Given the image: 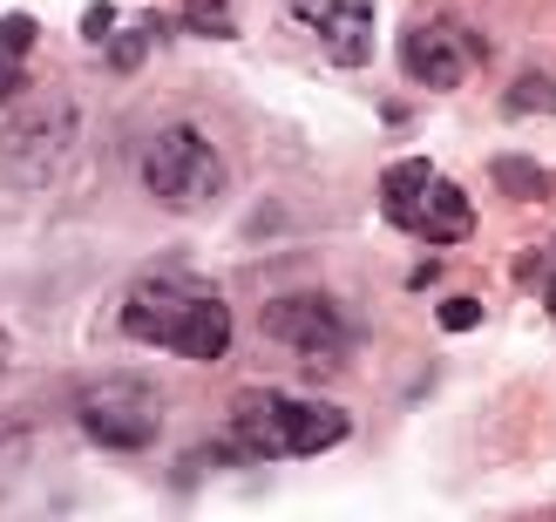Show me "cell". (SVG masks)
Wrapping results in <instances>:
<instances>
[{"mask_svg":"<svg viewBox=\"0 0 556 522\" xmlns=\"http://www.w3.org/2000/svg\"><path fill=\"white\" fill-rule=\"evenodd\" d=\"M75 143V102L48 96V102H21L8 123H0V183L35 190L62 170V156Z\"/></svg>","mask_w":556,"mask_h":522,"instance_id":"8992f818","label":"cell"},{"mask_svg":"<svg viewBox=\"0 0 556 522\" xmlns=\"http://www.w3.org/2000/svg\"><path fill=\"white\" fill-rule=\"evenodd\" d=\"M8 353H14V346H8V333H0V367H8Z\"/></svg>","mask_w":556,"mask_h":522,"instance_id":"ac0fdd59","label":"cell"},{"mask_svg":"<svg viewBox=\"0 0 556 522\" xmlns=\"http://www.w3.org/2000/svg\"><path fill=\"white\" fill-rule=\"evenodd\" d=\"M495 183L516 190V198H549V170L543 163H522V156H495Z\"/></svg>","mask_w":556,"mask_h":522,"instance_id":"30bf717a","label":"cell"},{"mask_svg":"<svg viewBox=\"0 0 556 522\" xmlns=\"http://www.w3.org/2000/svg\"><path fill=\"white\" fill-rule=\"evenodd\" d=\"M536 285H543V298L556 306V238L543 244V258H536Z\"/></svg>","mask_w":556,"mask_h":522,"instance_id":"9a60e30c","label":"cell"},{"mask_svg":"<svg viewBox=\"0 0 556 522\" xmlns=\"http://www.w3.org/2000/svg\"><path fill=\"white\" fill-rule=\"evenodd\" d=\"M123 333L136 346H163L211 367L231 353V306L217 285L190 279V271H150L123 292Z\"/></svg>","mask_w":556,"mask_h":522,"instance_id":"6da1fadb","label":"cell"},{"mask_svg":"<svg viewBox=\"0 0 556 522\" xmlns=\"http://www.w3.org/2000/svg\"><path fill=\"white\" fill-rule=\"evenodd\" d=\"M27 48H35V14H0V54L27 62Z\"/></svg>","mask_w":556,"mask_h":522,"instance_id":"7c38bea8","label":"cell"},{"mask_svg":"<svg viewBox=\"0 0 556 522\" xmlns=\"http://www.w3.org/2000/svg\"><path fill=\"white\" fill-rule=\"evenodd\" d=\"M184 21L198 27V35H231V0H190Z\"/></svg>","mask_w":556,"mask_h":522,"instance_id":"4fadbf2b","label":"cell"},{"mask_svg":"<svg viewBox=\"0 0 556 522\" xmlns=\"http://www.w3.org/2000/svg\"><path fill=\"white\" fill-rule=\"evenodd\" d=\"M292 21H305L319 35V48L340 68H367L374 62V0H286Z\"/></svg>","mask_w":556,"mask_h":522,"instance_id":"9c48e42d","label":"cell"},{"mask_svg":"<svg viewBox=\"0 0 556 522\" xmlns=\"http://www.w3.org/2000/svg\"><path fill=\"white\" fill-rule=\"evenodd\" d=\"M509 109L516 116H556V75H522L509 89Z\"/></svg>","mask_w":556,"mask_h":522,"instance_id":"8fae6325","label":"cell"},{"mask_svg":"<svg viewBox=\"0 0 556 522\" xmlns=\"http://www.w3.org/2000/svg\"><path fill=\"white\" fill-rule=\"evenodd\" d=\"M109 27H116V8H89V14H81V35H89V41H109Z\"/></svg>","mask_w":556,"mask_h":522,"instance_id":"2e32d148","label":"cell"},{"mask_svg":"<svg viewBox=\"0 0 556 522\" xmlns=\"http://www.w3.org/2000/svg\"><path fill=\"white\" fill-rule=\"evenodd\" d=\"M14 461H21V428L0 415V469H14Z\"/></svg>","mask_w":556,"mask_h":522,"instance_id":"e0dca14e","label":"cell"},{"mask_svg":"<svg viewBox=\"0 0 556 522\" xmlns=\"http://www.w3.org/2000/svg\"><path fill=\"white\" fill-rule=\"evenodd\" d=\"M476 319H482L476 298H441V326H448V333H468Z\"/></svg>","mask_w":556,"mask_h":522,"instance_id":"5bb4252c","label":"cell"},{"mask_svg":"<svg viewBox=\"0 0 556 522\" xmlns=\"http://www.w3.org/2000/svg\"><path fill=\"white\" fill-rule=\"evenodd\" d=\"M353 434L346 407L332 400H299V394H238L231 400V421H225V455L238 461H305V455H326Z\"/></svg>","mask_w":556,"mask_h":522,"instance_id":"7a4b0ae2","label":"cell"},{"mask_svg":"<svg viewBox=\"0 0 556 522\" xmlns=\"http://www.w3.org/2000/svg\"><path fill=\"white\" fill-rule=\"evenodd\" d=\"M476 54H482V41L455 21H414L401 35V68H407V81H421V89H455Z\"/></svg>","mask_w":556,"mask_h":522,"instance_id":"ba28073f","label":"cell"},{"mask_svg":"<svg viewBox=\"0 0 556 522\" xmlns=\"http://www.w3.org/2000/svg\"><path fill=\"white\" fill-rule=\"evenodd\" d=\"M258 326H265V340L299 353L305 367H346V353H353V319H346L340 298H326V292H286V298H271Z\"/></svg>","mask_w":556,"mask_h":522,"instance_id":"52a82bcc","label":"cell"},{"mask_svg":"<svg viewBox=\"0 0 556 522\" xmlns=\"http://www.w3.org/2000/svg\"><path fill=\"white\" fill-rule=\"evenodd\" d=\"M380 211H387V225H401V231L428 238V244H455V238L476 231V204H468L448 177H434L428 156L387 163V177H380Z\"/></svg>","mask_w":556,"mask_h":522,"instance_id":"3957f363","label":"cell"},{"mask_svg":"<svg viewBox=\"0 0 556 522\" xmlns=\"http://www.w3.org/2000/svg\"><path fill=\"white\" fill-rule=\"evenodd\" d=\"M143 190L163 211H204V204L225 198V156H217V143L204 129L170 123L143 150Z\"/></svg>","mask_w":556,"mask_h":522,"instance_id":"277c9868","label":"cell"},{"mask_svg":"<svg viewBox=\"0 0 556 522\" xmlns=\"http://www.w3.org/2000/svg\"><path fill=\"white\" fill-rule=\"evenodd\" d=\"M75 428L89 434L96 448H116V455H136L163 434V394L136 373H109L96 387L75 394Z\"/></svg>","mask_w":556,"mask_h":522,"instance_id":"5b68a950","label":"cell"}]
</instances>
